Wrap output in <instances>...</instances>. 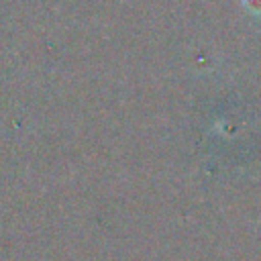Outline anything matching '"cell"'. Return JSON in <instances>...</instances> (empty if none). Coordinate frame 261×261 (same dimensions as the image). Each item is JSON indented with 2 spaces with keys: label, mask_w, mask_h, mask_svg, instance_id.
<instances>
[{
  "label": "cell",
  "mask_w": 261,
  "mask_h": 261,
  "mask_svg": "<svg viewBox=\"0 0 261 261\" xmlns=\"http://www.w3.org/2000/svg\"><path fill=\"white\" fill-rule=\"evenodd\" d=\"M243 6L251 12V14H261V0H243Z\"/></svg>",
  "instance_id": "6da1fadb"
}]
</instances>
